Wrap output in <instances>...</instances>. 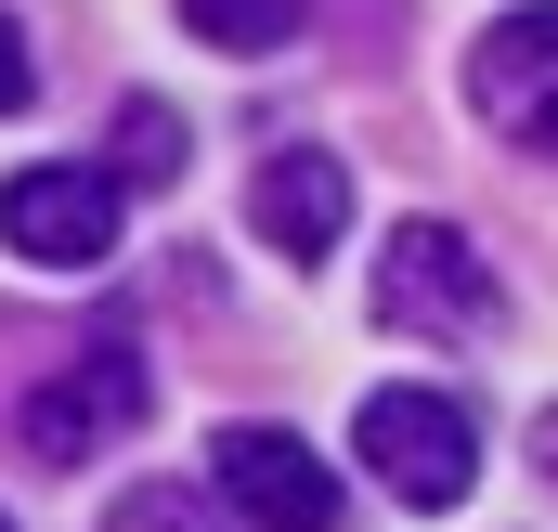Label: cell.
I'll return each instance as SVG.
<instances>
[{"mask_svg":"<svg viewBox=\"0 0 558 532\" xmlns=\"http://www.w3.org/2000/svg\"><path fill=\"white\" fill-rule=\"evenodd\" d=\"M351 455H364L377 494H403V507H468V481H481V428H468L454 390H364Z\"/></svg>","mask_w":558,"mask_h":532,"instance_id":"obj_1","label":"cell"},{"mask_svg":"<svg viewBox=\"0 0 558 532\" xmlns=\"http://www.w3.org/2000/svg\"><path fill=\"white\" fill-rule=\"evenodd\" d=\"M208 507H234L247 532H338L351 520L338 468H325L299 428H274V415H247V428L208 442Z\"/></svg>","mask_w":558,"mask_h":532,"instance_id":"obj_2","label":"cell"},{"mask_svg":"<svg viewBox=\"0 0 558 532\" xmlns=\"http://www.w3.org/2000/svg\"><path fill=\"white\" fill-rule=\"evenodd\" d=\"M0 247H13V261H39V273L118 261V182H105V169H78V156L13 169V182H0Z\"/></svg>","mask_w":558,"mask_h":532,"instance_id":"obj_5","label":"cell"},{"mask_svg":"<svg viewBox=\"0 0 558 532\" xmlns=\"http://www.w3.org/2000/svg\"><path fill=\"white\" fill-rule=\"evenodd\" d=\"M299 13H312V0H182V26H195L208 52H286Z\"/></svg>","mask_w":558,"mask_h":532,"instance_id":"obj_9","label":"cell"},{"mask_svg":"<svg viewBox=\"0 0 558 532\" xmlns=\"http://www.w3.org/2000/svg\"><path fill=\"white\" fill-rule=\"evenodd\" d=\"M105 532H208V494H118Z\"/></svg>","mask_w":558,"mask_h":532,"instance_id":"obj_10","label":"cell"},{"mask_svg":"<svg viewBox=\"0 0 558 532\" xmlns=\"http://www.w3.org/2000/svg\"><path fill=\"white\" fill-rule=\"evenodd\" d=\"M26 92H39V65H26V26H13V13H0V118H13V105H26Z\"/></svg>","mask_w":558,"mask_h":532,"instance_id":"obj_11","label":"cell"},{"mask_svg":"<svg viewBox=\"0 0 558 532\" xmlns=\"http://www.w3.org/2000/svg\"><path fill=\"white\" fill-rule=\"evenodd\" d=\"M494 261L454 234V221H403L390 247H377V325H403V338H494Z\"/></svg>","mask_w":558,"mask_h":532,"instance_id":"obj_4","label":"cell"},{"mask_svg":"<svg viewBox=\"0 0 558 532\" xmlns=\"http://www.w3.org/2000/svg\"><path fill=\"white\" fill-rule=\"evenodd\" d=\"M247 221H260L274 261H325V247L351 234V169H338L325 143H274L260 182H247Z\"/></svg>","mask_w":558,"mask_h":532,"instance_id":"obj_6","label":"cell"},{"mask_svg":"<svg viewBox=\"0 0 558 532\" xmlns=\"http://www.w3.org/2000/svg\"><path fill=\"white\" fill-rule=\"evenodd\" d=\"M182 169H195V131H182V105L131 92V105H118V169H105V182H182Z\"/></svg>","mask_w":558,"mask_h":532,"instance_id":"obj_8","label":"cell"},{"mask_svg":"<svg viewBox=\"0 0 558 532\" xmlns=\"http://www.w3.org/2000/svg\"><path fill=\"white\" fill-rule=\"evenodd\" d=\"M546 78H558V13H546V0H533V13H494L481 52H468V92H481L494 131L533 143V156H546Z\"/></svg>","mask_w":558,"mask_h":532,"instance_id":"obj_7","label":"cell"},{"mask_svg":"<svg viewBox=\"0 0 558 532\" xmlns=\"http://www.w3.org/2000/svg\"><path fill=\"white\" fill-rule=\"evenodd\" d=\"M143 402H156V377H143L131 338H78L65 377H39V390L13 402V442H26L39 468H78V455H105L118 428H143Z\"/></svg>","mask_w":558,"mask_h":532,"instance_id":"obj_3","label":"cell"},{"mask_svg":"<svg viewBox=\"0 0 558 532\" xmlns=\"http://www.w3.org/2000/svg\"><path fill=\"white\" fill-rule=\"evenodd\" d=\"M0 532H13V520H0Z\"/></svg>","mask_w":558,"mask_h":532,"instance_id":"obj_12","label":"cell"}]
</instances>
